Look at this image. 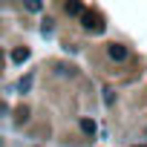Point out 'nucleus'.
<instances>
[{"mask_svg": "<svg viewBox=\"0 0 147 147\" xmlns=\"http://www.w3.org/2000/svg\"><path fill=\"white\" fill-rule=\"evenodd\" d=\"M110 58L124 61V58H127V49H124V46H118V43H113V46H110Z\"/></svg>", "mask_w": 147, "mask_h": 147, "instance_id": "nucleus-1", "label": "nucleus"}, {"mask_svg": "<svg viewBox=\"0 0 147 147\" xmlns=\"http://www.w3.org/2000/svg\"><path fill=\"white\" fill-rule=\"evenodd\" d=\"M26 55H29V52H26V49H18V52H15V55H12V61H26Z\"/></svg>", "mask_w": 147, "mask_h": 147, "instance_id": "nucleus-2", "label": "nucleus"}, {"mask_svg": "<svg viewBox=\"0 0 147 147\" xmlns=\"http://www.w3.org/2000/svg\"><path fill=\"white\" fill-rule=\"evenodd\" d=\"M81 127H84V133H92V130H95V124H92V121H81Z\"/></svg>", "mask_w": 147, "mask_h": 147, "instance_id": "nucleus-3", "label": "nucleus"}, {"mask_svg": "<svg viewBox=\"0 0 147 147\" xmlns=\"http://www.w3.org/2000/svg\"><path fill=\"white\" fill-rule=\"evenodd\" d=\"M66 12H72V15H78V12H81V6H78V3H69V6H66Z\"/></svg>", "mask_w": 147, "mask_h": 147, "instance_id": "nucleus-4", "label": "nucleus"}]
</instances>
